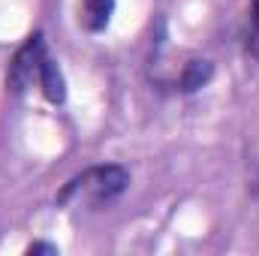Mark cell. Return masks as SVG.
Wrapping results in <instances>:
<instances>
[{
	"label": "cell",
	"mask_w": 259,
	"mask_h": 256,
	"mask_svg": "<svg viewBox=\"0 0 259 256\" xmlns=\"http://www.w3.org/2000/svg\"><path fill=\"white\" fill-rule=\"evenodd\" d=\"M112 12H115V0H81V3H78V21H81V27L91 30V33L103 30V27L109 24Z\"/></svg>",
	"instance_id": "3957f363"
},
{
	"label": "cell",
	"mask_w": 259,
	"mask_h": 256,
	"mask_svg": "<svg viewBox=\"0 0 259 256\" xmlns=\"http://www.w3.org/2000/svg\"><path fill=\"white\" fill-rule=\"evenodd\" d=\"M42 61H46V42H42V33H33V36H27V42L15 52V58L9 64V75H6L9 88L15 94H21L33 81H39Z\"/></svg>",
	"instance_id": "7a4b0ae2"
},
{
	"label": "cell",
	"mask_w": 259,
	"mask_h": 256,
	"mask_svg": "<svg viewBox=\"0 0 259 256\" xmlns=\"http://www.w3.org/2000/svg\"><path fill=\"white\" fill-rule=\"evenodd\" d=\"M211 75H214L211 61H190V64H184V69H181L178 88H181L184 94H193V91L205 88V84L211 81Z\"/></svg>",
	"instance_id": "5b68a950"
},
{
	"label": "cell",
	"mask_w": 259,
	"mask_h": 256,
	"mask_svg": "<svg viewBox=\"0 0 259 256\" xmlns=\"http://www.w3.org/2000/svg\"><path fill=\"white\" fill-rule=\"evenodd\" d=\"M27 253H30V256H33V253L58 256V247H55V244H46V241H36V244H30V247H27Z\"/></svg>",
	"instance_id": "52a82bcc"
},
{
	"label": "cell",
	"mask_w": 259,
	"mask_h": 256,
	"mask_svg": "<svg viewBox=\"0 0 259 256\" xmlns=\"http://www.w3.org/2000/svg\"><path fill=\"white\" fill-rule=\"evenodd\" d=\"M130 172L124 166H91L81 175L69 178L64 190L58 193V205H100V202H112L115 196L127 190Z\"/></svg>",
	"instance_id": "6da1fadb"
},
{
	"label": "cell",
	"mask_w": 259,
	"mask_h": 256,
	"mask_svg": "<svg viewBox=\"0 0 259 256\" xmlns=\"http://www.w3.org/2000/svg\"><path fill=\"white\" fill-rule=\"evenodd\" d=\"M247 52L259 61V0H250V27H247Z\"/></svg>",
	"instance_id": "8992f818"
},
{
	"label": "cell",
	"mask_w": 259,
	"mask_h": 256,
	"mask_svg": "<svg viewBox=\"0 0 259 256\" xmlns=\"http://www.w3.org/2000/svg\"><path fill=\"white\" fill-rule=\"evenodd\" d=\"M39 88H42V94H46L52 103H64L66 100V84H64V75H61V66L55 64L52 58L42 61V69H39Z\"/></svg>",
	"instance_id": "277c9868"
}]
</instances>
